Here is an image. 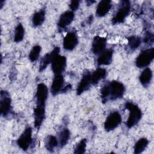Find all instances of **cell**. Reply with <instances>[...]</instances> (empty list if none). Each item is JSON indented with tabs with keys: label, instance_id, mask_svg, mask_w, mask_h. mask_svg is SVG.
<instances>
[{
	"label": "cell",
	"instance_id": "cell-1",
	"mask_svg": "<svg viewBox=\"0 0 154 154\" xmlns=\"http://www.w3.org/2000/svg\"><path fill=\"white\" fill-rule=\"evenodd\" d=\"M125 91L124 85L119 81H112L104 85L100 90V96L103 103L123 97Z\"/></svg>",
	"mask_w": 154,
	"mask_h": 154
},
{
	"label": "cell",
	"instance_id": "cell-2",
	"mask_svg": "<svg viewBox=\"0 0 154 154\" xmlns=\"http://www.w3.org/2000/svg\"><path fill=\"white\" fill-rule=\"evenodd\" d=\"M125 108L129 111L126 125L128 128H131L139 122L142 117V112L140 108L131 102H127L125 104Z\"/></svg>",
	"mask_w": 154,
	"mask_h": 154
},
{
	"label": "cell",
	"instance_id": "cell-3",
	"mask_svg": "<svg viewBox=\"0 0 154 154\" xmlns=\"http://www.w3.org/2000/svg\"><path fill=\"white\" fill-rule=\"evenodd\" d=\"M131 2L123 0L120 2L117 11L112 19V24H118L124 22L131 11Z\"/></svg>",
	"mask_w": 154,
	"mask_h": 154
},
{
	"label": "cell",
	"instance_id": "cell-4",
	"mask_svg": "<svg viewBox=\"0 0 154 154\" xmlns=\"http://www.w3.org/2000/svg\"><path fill=\"white\" fill-rule=\"evenodd\" d=\"M154 58V48H150L141 52L135 60V64L138 68H143L149 66Z\"/></svg>",
	"mask_w": 154,
	"mask_h": 154
},
{
	"label": "cell",
	"instance_id": "cell-5",
	"mask_svg": "<svg viewBox=\"0 0 154 154\" xmlns=\"http://www.w3.org/2000/svg\"><path fill=\"white\" fill-rule=\"evenodd\" d=\"M122 122V117L117 111L111 112L104 122V128L106 131H111L115 129Z\"/></svg>",
	"mask_w": 154,
	"mask_h": 154
},
{
	"label": "cell",
	"instance_id": "cell-6",
	"mask_svg": "<svg viewBox=\"0 0 154 154\" xmlns=\"http://www.w3.org/2000/svg\"><path fill=\"white\" fill-rule=\"evenodd\" d=\"M32 141V128L29 126L26 128L17 140V144L23 150H26L29 147Z\"/></svg>",
	"mask_w": 154,
	"mask_h": 154
},
{
	"label": "cell",
	"instance_id": "cell-7",
	"mask_svg": "<svg viewBox=\"0 0 154 154\" xmlns=\"http://www.w3.org/2000/svg\"><path fill=\"white\" fill-rule=\"evenodd\" d=\"M66 66V58L60 54L57 55L51 62V69L55 75L61 74Z\"/></svg>",
	"mask_w": 154,
	"mask_h": 154
},
{
	"label": "cell",
	"instance_id": "cell-8",
	"mask_svg": "<svg viewBox=\"0 0 154 154\" xmlns=\"http://www.w3.org/2000/svg\"><path fill=\"white\" fill-rule=\"evenodd\" d=\"M48 96V89L47 86L43 83L38 84L37 87L35 94L36 105L45 106Z\"/></svg>",
	"mask_w": 154,
	"mask_h": 154
},
{
	"label": "cell",
	"instance_id": "cell-9",
	"mask_svg": "<svg viewBox=\"0 0 154 154\" xmlns=\"http://www.w3.org/2000/svg\"><path fill=\"white\" fill-rule=\"evenodd\" d=\"M11 108V99L8 93L5 91L1 92L0 111L2 116H7L10 111Z\"/></svg>",
	"mask_w": 154,
	"mask_h": 154
},
{
	"label": "cell",
	"instance_id": "cell-10",
	"mask_svg": "<svg viewBox=\"0 0 154 154\" xmlns=\"http://www.w3.org/2000/svg\"><path fill=\"white\" fill-rule=\"evenodd\" d=\"M106 38L100 36L94 37L92 42V52L95 55H100L105 51Z\"/></svg>",
	"mask_w": 154,
	"mask_h": 154
},
{
	"label": "cell",
	"instance_id": "cell-11",
	"mask_svg": "<svg viewBox=\"0 0 154 154\" xmlns=\"http://www.w3.org/2000/svg\"><path fill=\"white\" fill-rule=\"evenodd\" d=\"M78 42V40L76 33L73 31L69 32L63 39V48L66 50L72 51L76 46Z\"/></svg>",
	"mask_w": 154,
	"mask_h": 154
},
{
	"label": "cell",
	"instance_id": "cell-12",
	"mask_svg": "<svg viewBox=\"0 0 154 154\" xmlns=\"http://www.w3.org/2000/svg\"><path fill=\"white\" fill-rule=\"evenodd\" d=\"M60 52V48L59 47H55L54 49L50 52L46 54L41 60L40 64L39 66V71L42 72L44 70L47 66L51 64V62L54 58L58 54H59Z\"/></svg>",
	"mask_w": 154,
	"mask_h": 154
},
{
	"label": "cell",
	"instance_id": "cell-13",
	"mask_svg": "<svg viewBox=\"0 0 154 154\" xmlns=\"http://www.w3.org/2000/svg\"><path fill=\"white\" fill-rule=\"evenodd\" d=\"M45 117V106L36 105L34 109L35 128L38 129L41 126Z\"/></svg>",
	"mask_w": 154,
	"mask_h": 154
},
{
	"label": "cell",
	"instance_id": "cell-14",
	"mask_svg": "<svg viewBox=\"0 0 154 154\" xmlns=\"http://www.w3.org/2000/svg\"><path fill=\"white\" fill-rule=\"evenodd\" d=\"M64 77L61 74L55 75L51 86V92L52 95H57L63 88Z\"/></svg>",
	"mask_w": 154,
	"mask_h": 154
},
{
	"label": "cell",
	"instance_id": "cell-15",
	"mask_svg": "<svg viewBox=\"0 0 154 154\" xmlns=\"http://www.w3.org/2000/svg\"><path fill=\"white\" fill-rule=\"evenodd\" d=\"M91 84V73L89 72L85 73L82 77L78 85L76 90V94L78 95L81 94L85 91H86Z\"/></svg>",
	"mask_w": 154,
	"mask_h": 154
},
{
	"label": "cell",
	"instance_id": "cell-16",
	"mask_svg": "<svg viewBox=\"0 0 154 154\" xmlns=\"http://www.w3.org/2000/svg\"><path fill=\"white\" fill-rule=\"evenodd\" d=\"M75 17L73 11H66L62 13L59 18L58 25L61 28H64L69 25L73 21Z\"/></svg>",
	"mask_w": 154,
	"mask_h": 154
},
{
	"label": "cell",
	"instance_id": "cell-17",
	"mask_svg": "<svg viewBox=\"0 0 154 154\" xmlns=\"http://www.w3.org/2000/svg\"><path fill=\"white\" fill-rule=\"evenodd\" d=\"M112 7V2L109 0H102L99 2L96 7V14L98 17L105 16Z\"/></svg>",
	"mask_w": 154,
	"mask_h": 154
},
{
	"label": "cell",
	"instance_id": "cell-18",
	"mask_svg": "<svg viewBox=\"0 0 154 154\" xmlns=\"http://www.w3.org/2000/svg\"><path fill=\"white\" fill-rule=\"evenodd\" d=\"M113 51L112 49L105 50L103 52L99 55L97 62L98 65H109L111 63L112 60Z\"/></svg>",
	"mask_w": 154,
	"mask_h": 154
},
{
	"label": "cell",
	"instance_id": "cell-19",
	"mask_svg": "<svg viewBox=\"0 0 154 154\" xmlns=\"http://www.w3.org/2000/svg\"><path fill=\"white\" fill-rule=\"evenodd\" d=\"M152 76L153 73L152 70L149 67H146L143 70L139 77L141 84L144 87L148 86L152 81Z\"/></svg>",
	"mask_w": 154,
	"mask_h": 154
},
{
	"label": "cell",
	"instance_id": "cell-20",
	"mask_svg": "<svg viewBox=\"0 0 154 154\" xmlns=\"http://www.w3.org/2000/svg\"><path fill=\"white\" fill-rule=\"evenodd\" d=\"M106 75V70L105 69L99 67L91 74V84L96 85L100 80L105 78Z\"/></svg>",
	"mask_w": 154,
	"mask_h": 154
},
{
	"label": "cell",
	"instance_id": "cell-21",
	"mask_svg": "<svg viewBox=\"0 0 154 154\" xmlns=\"http://www.w3.org/2000/svg\"><path fill=\"white\" fill-rule=\"evenodd\" d=\"M45 11L40 10L35 12L32 17V23L34 27L40 26L45 20Z\"/></svg>",
	"mask_w": 154,
	"mask_h": 154
},
{
	"label": "cell",
	"instance_id": "cell-22",
	"mask_svg": "<svg viewBox=\"0 0 154 154\" xmlns=\"http://www.w3.org/2000/svg\"><path fill=\"white\" fill-rule=\"evenodd\" d=\"M58 144V140L54 135H48L45 140V146L46 150L49 152H53Z\"/></svg>",
	"mask_w": 154,
	"mask_h": 154
},
{
	"label": "cell",
	"instance_id": "cell-23",
	"mask_svg": "<svg viewBox=\"0 0 154 154\" xmlns=\"http://www.w3.org/2000/svg\"><path fill=\"white\" fill-rule=\"evenodd\" d=\"M70 137V132L69 130L64 128L61 130L58 135V143L61 147H63L68 143Z\"/></svg>",
	"mask_w": 154,
	"mask_h": 154
},
{
	"label": "cell",
	"instance_id": "cell-24",
	"mask_svg": "<svg viewBox=\"0 0 154 154\" xmlns=\"http://www.w3.org/2000/svg\"><path fill=\"white\" fill-rule=\"evenodd\" d=\"M149 140L146 138H141L139 139L134 145V152L135 154L142 153L147 147Z\"/></svg>",
	"mask_w": 154,
	"mask_h": 154
},
{
	"label": "cell",
	"instance_id": "cell-25",
	"mask_svg": "<svg viewBox=\"0 0 154 154\" xmlns=\"http://www.w3.org/2000/svg\"><path fill=\"white\" fill-rule=\"evenodd\" d=\"M141 38L136 35H131L128 38V45L131 51L137 49L141 45Z\"/></svg>",
	"mask_w": 154,
	"mask_h": 154
},
{
	"label": "cell",
	"instance_id": "cell-26",
	"mask_svg": "<svg viewBox=\"0 0 154 154\" xmlns=\"http://www.w3.org/2000/svg\"><path fill=\"white\" fill-rule=\"evenodd\" d=\"M25 29L23 25L21 23H19L15 29L14 41L16 43L21 42L24 37Z\"/></svg>",
	"mask_w": 154,
	"mask_h": 154
},
{
	"label": "cell",
	"instance_id": "cell-27",
	"mask_svg": "<svg viewBox=\"0 0 154 154\" xmlns=\"http://www.w3.org/2000/svg\"><path fill=\"white\" fill-rule=\"evenodd\" d=\"M42 48L40 45H35L32 49L31 50L29 54V59L31 61L34 62L39 57L40 54L41 52Z\"/></svg>",
	"mask_w": 154,
	"mask_h": 154
},
{
	"label": "cell",
	"instance_id": "cell-28",
	"mask_svg": "<svg viewBox=\"0 0 154 154\" xmlns=\"http://www.w3.org/2000/svg\"><path fill=\"white\" fill-rule=\"evenodd\" d=\"M86 143L87 140L85 139H82L76 146L75 148V153L78 154H82L84 153L85 152V148H86Z\"/></svg>",
	"mask_w": 154,
	"mask_h": 154
},
{
	"label": "cell",
	"instance_id": "cell-29",
	"mask_svg": "<svg viewBox=\"0 0 154 154\" xmlns=\"http://www.w3.org/2000/svg\"><path fill=\"white\" fill-rule=\"evenodd\" d=\"M153 34L152 33L150 32H147L144 38V42L146 43H152L153 42Z\"/></svg>",
	"mask_w": 154,
	"mask_h": 154
},
{
	"label": "cell",
	"instance_id": "cell-30",
	"mask_svg": "<svg viewBox=\"0 0 154 154\" xmlns=\"http://www.w3.org/2000/svg\"><path fill=\"white\" fill-rule=\"evenodd\" d=\"M79 7V1H72L69 4V7L71 11H73L78 9Z\"/></svg>",
	"mask_w": 154,
	"mask_h": 154
},
{
	"label": "cell",
	"instance_id": "cell-31",
	"mask_svg": "<svg viewBox=\"0 0 154 154\" xmlns=\"http://www.w3.org/2000/svg\"><path fill=\"white\" fill-rule=\"evenodd\" d=\"M86 2H87V4L88 5H91L92 4H93L94 2H95V1H87Z\"/></svg>",
	"mask_w": 154,
	"mask_h": 154
}]
</instances>
